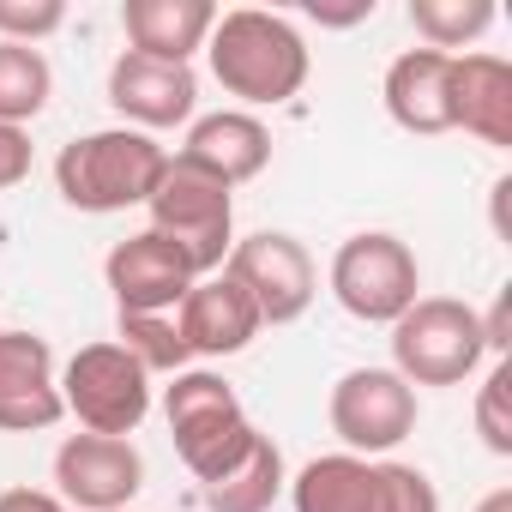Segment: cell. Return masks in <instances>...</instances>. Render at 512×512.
Returning <instances> with one entry per match:
<instances>
[{
    "label": "cell",
    "mask_w": 512,
    "mask_h": 512,
    "mask_svg": "<svg viewBox=\"0 0 512 512\" xmlns=\"http://www.w3.org/2000/svg\"><path fill=\"white\" fill-rule=\"evenodd\" d=\"M205 55H211L217 85L253 109H278L308 85V43L296 37L284 13H266V7L217 13Z\"/></svg>",
    "instance_id": "6da1fadb"
},
{
    "label": "cell",
    "mask_w": 512,
    "mask_h": 512,
    "mask_svg": "<svg viewBox=\"0 0 512 512\" xmlns=\"http://www.w3.org/2000/svg\"><path fill=\"white\" fill-rule=\"evenodd\" d=\"M169 169V151L139 133V127H103V133H85L73 145H61L55 157V187L73 211H91V217H109V211H127V205H145L157 193Z\"/></svg>",
    "instance_id": "7a4b0ae2"
},
{
    "label": "cell",
    "mask_w": 512,
    "mask_h": 512,
    "mask_svg": "<svg viewBox=\"0 0 512 512\" xmlns=\"http://www.w3.org/2000/svg\"><path fill=\"white\" fill-rule=\"evenodd\" d=\"M482 356V314L452 296H416L392 320V374L404 386H464Z\"/></svg>",
    "instance_id": "3957f363"
},
{
    "label": "cell",
    "mask_w": 512,
    "mask_h": 512,
    "mask_svg": "<svg viewBox=\"0 0 512 512\" xmlns=\"http://www.w3.org/2000/svg\"><path fill=\"white\" fill-rule=\"evenodd\" d=\"M163 416H169V434H175V452L181 464L199 476V482H217L247 446H253V428L241 398L229 392V380L193 368V374H175V386L163 392Z\"/></svg>",
    "instance_id": "277c9868"
},
{
    "label": "cell",
    "mask_w": 512,
    "mask_h": 512,
    "mask_svg": "<svg viewBox=\"0 0 512 512\" xmlns=\"http://www.w3.org/2000/svg\"><path fill=\"white\" fill-rule=\"evenodd\" d=\"M145 211H151V229L187 253V266L199 278H211L229 260V247H235V199H229L223 181H211V175H199V169L169 157V169H163L157 193L145 199Z\"/></svg>",
    "instance_id": "5b68a950"
},
{
    "label": "cell",
    "mask_w": 512,
    "mask_h": 512,
    "mask_svg": "<svg viewBox=\"0 0 512 512\" xmlns=\"http://www.w3.org/2000/svg\"><path fill=\"white\" fill-rule=\"evenodd\" d=\"M416 290H422L416 253L386 229H362L332 253V296L362 326H392L404 308H416Z\"/></svg>",
    "instance_id": "8992f818"
},
{
    "label": "cell",
    "mask_w": 512,
    "mask_h": 512,
    "mask_svg": "<svg viewBox=\"0 0 512 512\" xmlns=\"http://www.w3.org/2000/svg\"><path fill=\"white\" fill-rule=\"evenodd\" d=\"M61 404L79 416L85 434L127 440L151 416V374L121 344H85L61 374Z\"/></svg>",
    "instance_id": "52a82bcc"
},
{
    "label": "cell",
    "mask_w": 512,
    "mask_h": 512,
    "mask_svg": "<svg viewBox=\"0 0 512 512\" xmlns=\"http://www.w3.org/2000/svg\"><path fill=\"white\" fill-rule=\"evenodd\" d=\"M223 278H235L247 290V302L260 308V326H290L308 314L320 272L308 260V247L284 229H260V235H241L223 260Z\"/></svg>",
    "instance_id": "ba28073f"
},
{
    "label": "cell",
    "mask_w": 512,
    "mask_h": 512,
    "mask_svg": "<svg viewBox=\"0 0 512 512\" xmlns=\"http://www.w3.org/2000/svg\"><path fill=\"white\" fill-rule=\"evenodd\" d=\"M326 410H332V434L356 458L392 452L398 440L416 434V386H404L392 368H350L332 386V404Z\"/></svg>",
    "instance_id": "9c48e42d"
},
{
    "label": "cell",
    "mask_w": 512,
    "mask_h": 512,
    "mask_svg": "<svg viewBox=\"0 0 512 512\" xmlns=\"http://www.w3.org/2000/svg\"><path fill=\"white\" fill-rule=\"evenodd\" d=\"M103 278H109L121 314H175L181 296L199 284L187 253L175 241H163L157 229H139V235L115 241L109 260H103Z\"/></svg>",
    "instance_id": "30bf717a"
},
{
    "label": "cell",
    "mask_w": 512,
    "mask_h": 512,
    "mask_svg": "<svg viewBox=\"0 0 512 512\" xmlns=\"http://www.w3.org/2000/svg\"><path fill=\"white\" fill-rule=\"evenodd\" d=\"M61 500L79 512H127V500L145 488V458L133 440L109 434H67L55 452Z\"/></svg>",
    "instance_id": "8fae6325"
},
{
    "label": "cell",
    "mask_w": 512,
    "mask_h": 512,
    "mask_svg": "<svg viewBox=\"0 0 512 512\" xmlns=\"http://www.w3.org/2000/svg\"><path fill=\"white\" fill-rule=\"evenodd\" d=\"M67 416L55 350L37 332H0V434H37Z\"/></svg>",
    "instance_id": "7c38bea8"
},
{
    "label": "cell",
    "mask_w": 512,
    "mask_h": 512,
    "mask_svg": "<svg viewBox=\"0 0 512 512\" xmlns=\"http://www.w3.org/2000/svg\"><path fill=\"white\" fill-rule=\"evenodd\" d=\"M109 103L115 115H127L139 133H157V127H181L193 121L199 109V79L193 67H175V61H151V55H121L109 67Z\"/></svg>",
    "instance_id": "4fadbf2b"
},
{
    "label": "cell",
    "mask_w": 512,
    "mask_h": 512,
    "mask_svg": "<svg viewBox=\"0 0 512 512\" xmlns=\"http://www.w3.org/2000/svg\"><path fill=\"white\" fill-rule=\"evenodd\" d=\"M175 163H187V169H199V175H211L235 193L241 181H253L272 163V133L247 109H217V115H199L187 127V145H181Z\"/></svg>",
    "instance_id": "5bb4252c"
},
{
    "label": "cell",
    "mask_w": 512,
    "mask_h": 512,
    "mask_svg": "<svg viewBox=\"0 0 512 512\" xmlns=\"http://www.w3.org/2000/svg\"><path fill=\"white\" fill-rule=\"evenodd\" d=\"M175 332L187 344V356H241L260 338V308L247 302V290L235 278H199L181 308H175Z\"/></svg>",
    "instance_id": "9a60e30c"
},
{
    "label": "cell",
    "mask_w": 512,
    "mask_h": 512,
    "mask_svg": "<svg viewBox=\"0 0 512 512\" xmlns=\"http://www.w3.org/2000/svg\"><path fill=\"white\" fill-rule=\"evenodd\" d=\"M386 115L404 127V133H452V55L440 49H404L392 67H386Z\"/></svg>",
    "instance_id": "2e32d148"
},
{
    "label": "cell",
    "mask_w": 512,
    "mask_h": 512,
    "mask_svg": "<svg viewBox=\"0 0 512 512\" xmlns=\"http://www.w3.org/2000/svg\"><path fill=\"white\" fill-rule=\"evenodd\" d=\"M452 127L494 151L512 145V67L500 55H452Z\"/></svg>",
    "instance_id": "e0dca14e"
},
{
    "label": "cell",
    "mask_w": 512,
    "mask_h": 512,
    "mask_svg": "<svg viewBox=\"0 0 512 512\" xmlns=\"http://www.w3.org/2000/svg\"><path fill=\"white\" fill-rule=\"evenodd\" d=\"M211 25H217L211 0H127L121 7V31L133 43V55L175 61V67H187L205 49Z\"/></svg>",
    "instance_id": "ac0fdd59"
},
{
    "label": "cell",
    "mask_w": 512,
    "mask_h": 512,
    "mask_svg": "<svg viewBox=\"0 0 512 512\" xmlns=\"http://www.w3.org/2000/svg\"><path fill=\"white\" fill-rule=\"evenodd\" d=\"M290 500H296V512H380L386 482H380L374 458L332 452V458L302 464V476L290 482Z\"/></svg>",
    "instance_id": "d6986e66"
},
{
    "label": "cell",
    "mask_w": 512,
    "mask_h": 512,
    "mask_svg": "<svg viewBox=\"0 0 512 512\" xmlns=\"http://www.w3.org/2000/svg\"><path fill=\"white\" fill-rule=\"evenodd\" d=\"M278 494H284V452H278L272 434H253V446L217 482H205L211 512H272Z\"/></svg>",
    "instance_id": "ffe728a7"
},
{
    "label": "cell",
    "mask_w": 512,
    "mask_h": 512,
    "mask_svg": "<svg viewBox=\"0 0 512 512\" xmlns=\"http://www.w3.org/2000/svg\"><path fill=\"white\" fill-rule=\"evenodd\" d=\"M49 91H55V73H49L43 49L0 43V121H7V127L37 121L49 109Z\"/></svg>",
    "instance_id": "44dd1931"
},
{
    "label": "cell",
    "mask_w": 512,
    "mask_h": 512,
    "mask_svg": "<svg viewBox=\"0 0 512 512\" xmlns=\"http://www.w3.org/2000/svg\"><path fill=\"white\" fill-rule=\"evenodd\" d=\"M410 25L422 49H464L494 25V0H410Z\"/></svg>",
    "instance_id": "7402d4cb"
},
{
    "label": "cell",
    "mask_w": 512,
    "mask_h": 512,
    "mask_svg": "<svg viewBox=\"0 0 512 512\" xmlns=\"http://www.w3.org/2000/svg\"><path fill=\"white\" fill-rule=\"evenodd\" d=\"M115 344L145 368V374H187V344L175 332V314H121Z\"/></svg>",
    "instance_id": "603a6c76"
},
{
    "label": "cell",
    "mask_w": 512,
    "mask_h": 512,
    "mask_svg": "<svg viewBox=\"0 0 512 512\" xmlns=\"http://www.w3.org/2000/svg\"><path fill=\"white\" fill-rule=\"evenodd\" d=\"M67 25L61 0H0V43H43Z\"/></svg>",
    "instance_id": "cb8c5ba5"
},
{
    "label": "cell",
    "mask_w": 512,
    "mask_h": 512,
    "mask_svg": "<svg viewBox=\"0 0 512 512\" xmlns=\"http://www.w3.org/2000/svg\"><path fill=\"white\" fill-rule=\"evenodd\" d=\"M506 386H512V362L500 356L494 362V374L482 380V392H476V428H482V440H488V452H512V416H506Z\"/></svg>",
    "instance_id": "d4e9b609"
},
{
    "label": "cell",
    "mask_w": 512,
    "mask_h": 512,
    "mask_svg": "<svg viewBox=\"0 0 512 512\" xmlns=\"http://www.w3.org/2000/svg\"><path fill=\"white\" fill-rule=\"evenodd\" d=\"M380 482H386V506L380 512H440V494L434 482L416 470V464H380Z\"/></svg>",
    "instance_id": "484cf974"
},
{
    "label": "cell",
    "mask_w": 512,
    "mask_h": 512,
    "mask_svg": "<svg viewBox=\"0 0 512 512\" xmlns=\"http://www.w3.org/2000/svg\"><path fill=\"white\" fill-rule=\"evenodd\" d=\"M25 175H31V133L0 121V193H7V187H19Z\"/></svg>",
    "instance_id": "4316f807"
},
{
    "label": "cell",
    "mask_w": 512,
    "mask_h": 512,
    "mask_svg": "<svg viewBox=\"0 0 512 512\" xmlns=\"http://www.w3.org/2000/svg\"><path fill=\"white\" fill-rule=\"evenodd\" d=\"M0 512H73V506L49 488H7L0 494Z\"/></svg>",
    "instance_id": "83f0119b"
},
{
    "label": "cell",
    "mask_w": 512,
    "mask_h": 512,
    "mask_svg": "<svg viewBox=\"0 0 512 512\" xmlns=\"http://www.w3.org/2000/svg\"><path fill=\"white\" fill-rule=\"evenodd\" d=\"M476 512H512V488H494V494H482V500H476Z\"/></svg>",
    "instance_id": "f1b7e54d"
}]
</instances>
